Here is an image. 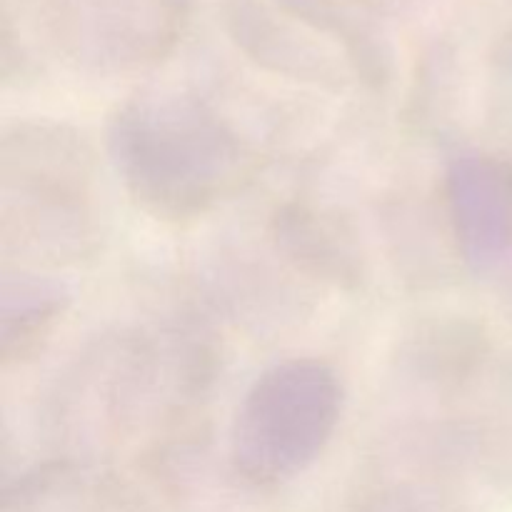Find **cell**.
<instances>
[{"label": "cell", "mask_w": 512, "mask_h": 512, "mask_svg": "<svg viewBox=\"0 0 512 512\" xmlns=\"http://www.w3.org/2000/svg\"><path fill=\"white\" fill-rule=\"evenodd\" d=\"M108 153L133 203L168 223L210 213L255 165L233 125L180 90L148 88L123 100L108 118Z\"/></svg>", "instance_id": "1"}, {"label": "cell", "mask_w": 512, "mask_h": 512, "mask_svg": "<svg viewBox=\"0 0 512 512\" xmlns=\"http://www.w3.org/2000/svg\"><path fill=\"white\" fill-rule=\"evenodd\" d=\"M98 160L83 133L63 123L28 120L0 143V238L18 268L68 265L95 253Z\"/></svg>", "instance_id": "2"}, {"label": "cell", "mask_w": 512, "mask_h": 512, "mask_svg": "<svg viewBox=\"0 0 512 512\" xmlns=\"http://www.w3.org/2000/svg\"><path fill=\"white\" fill-rule=\"evenodd\" d=\"M343 413V385L323 360L293 358L255 378L230 430V463L245 483L278 488L323 455Z\"/></svg>", "instance_id": "3"}, {"label": "cell", "mask_w": 512, "mask_h": 512, "mask_svg": "<svg viewBox=\"0 0 512 512\" xmlns=\"http://www.w3.org/2000/svg\"><path fill=\"white\" fill-rule=\"evenodd\" d=\"M45 23L60 53L78 68L133 73L173 48L183 0H45Z\"/></svg>", "instance_id": "4"}, {"label": "cell", "mask_w": 512, "mask_h": 512, "mask_svg": "<svg viewBox=\"0 0 512 512\" xmlns=\"http://www.w3.org/2000/svg\"><path fill=\"white\" fill-rule=\"evenodd\" d=\"M450 228L475 275L512 263V163L480 150L455 155L445 173Z\"/></svg>", "instance_id": "5"}, {"label": "cell", "mask_w": 512, "mask_h": 512, "mask_svg": "<svg viewBox=\"0 0 512 512\" xmlns=\"http://www.w3.org/2000/svg\"><path fill=\"white\" fill-rule=\"evenodd\" d=\"M223 20L240 50L263 68L323 88L338 90L345 85L340 60L288 10L278 13L258 0H225Z\"/></svg>", "instance_id": "6"}, {"label": "cell", "mask_w": 512, "mask_h": 512, "mask_svg": "<svg viewBox=\"0 0 512 512\" xmlns=\"http://www.w3.org/2000/svg\"><path fill=\"white\" fill-rule=\"evenodd\" d=\"M270 235L288 263L338 288L355 290L365 280V263L353 233L335 215L290 203L275 210Z\"/></svg>", "instance_id": "7"}, {"label": "cell", "mask_w": 512, "mask_h": 512, "mask_svg": "<svg viewBox=\"0 0 512 512\" xmlns=\"http://www.w3.org/2000/svg\"><path fill=\"white\" fill-rule=\"evenodd\" d=\"M70 290L28 268L5 270L0 290V353L5 363L23 360L65 315Z\"/></svg>", "instance_id": "8"}, {"label": "cell", "mask_w": 512, "mask_h": 512, "mask_svg": "<svg viewBox=\"0 0 512 512\" xmlns=\"http://www.w3.org/2000/svg\"><path fill=\"white\" fill-rule=\"evenodd\" d=\"M358 3L368 5V8H400L405 0H358Z\"/></svg>", "instance_id": "9"}]
</instances>
